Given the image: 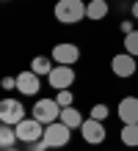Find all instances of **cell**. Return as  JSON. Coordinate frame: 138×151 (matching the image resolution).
I'll use <instances>...</instances> for the list:
<instances>
[{"label":"cell","mask_w":138,"mask_h":151,"mask_svg":"<svg viewBox=\"0 0 138 151\" xmlns=\"http://www.w3.org/2000/svg\"><path fill=\"white\" fill-rule=\"evenodd\" d=\"M88 11V3H83V0H58L53 8V14H55V19H58L61 25H75L80 22L83 17H86Z\"/></svg>","instance_id":"obj_1"},{"label":"cell","mask_w":138,"mask_h":151,"mask_svg":"<svg viewBox=\"0 0 138 151\" xmlns=\"http://www.w3.org/2000/svg\"><path fill=\"white\" fill-rule=\"evenodd\" d=\"M69 137H72V129L64 121H55V124H47V127H44V137L42 140L50 148H64L69 143Z\"/></svg>","instance_id":"obj_2"},{"label":"cell","mask_w":138,"mask_h":151,"mask_svg":"<svg viewBox=\"0 0 138 151\" xmlns=\"http://www.w3.org/2000/svg\"><path fill=\"white\" fill-rule=\"evenodd\" d=\"M61 104L58 102H55V99H39V102H36L33 104V118H39L42 124H44V127H47V124H55V121H61Z\"/></svg>","instance_id":"obj_3"},{"label":"cell","mask_w":138,"mask_h":151,"mask_svg":"<svg viewBox=\"0 0 138 151\" xmlns=\"http://www.w3.org/2000/svg\"><path fill=\"white\" fill-rule=\"evenodd\" d=\"M17 137L22 140V143H36V140H42L44 137V124L39 121V118H22L20 124H17Z\"/></svg>","instance_id":"obj_4"},{"label":"cell","mask_w":138,"mask_h":151,"mask_svg":"<svg viewBox=\"0 0 138 151\" xmlns=\"http://www.w3.org/2000/svg\"><path fill=\"white\" fill-rule=\"evenodd\" d=\"M25 118V107H22V102H17V99H3L0 102V121L8 124V127H17Z\"/></svg>","instance_id":"obj_5"},{"label":"cell","mask_w":138,"mask_h":151,"mask_svg":"<svg viewBox=\"0 0 138 151\" xmlns=\"http://www.w3.org/2000/svg\"><path fill=\"white\" fill-rule=\"evenodd\" d=\"M47 83H50V88H55V91L72 88V83H75V69H72V66H61V63H55V69L47 74Z\"/></svg>","instance_id":"obj_6"},{"label":"cell","mask_w":138,"mask_h":151,"mask_svg":"<svg viewBox=\"0 0 138 151\" xmlns=\"http://www.w3.org/2000/svg\"><path fill=\"white\" fill-rule=\"evenodd\" d=\"M110 69H113L116 77H133L138 72V63H135V55H130V52H119V55H113V60H110Z\"/></svg>","instance_id":"obj_7"},{"label":"cell","mask_w":138,"mask_h":151,"mask_svg":"<svg viewBox=\"0 0 138 151\" xmlns=\"http://www.w3.org/2000/svg\"><path fill=\"white\" fill-rule=\"evenodd\" d=\"M50 58L55 60V63H61V66H75L77 58H80V50H77V44L64 41V44H55V47H53Z\"/></svg>","instance_id":"obj_8"},{"label":"cell","mask_w":138,"mask_h":151,"mask_svg":"<svg viewBox=\"0 0 138 151\" xmlns=\"http://www.w3.org/2000/svg\"><path fill=\"white\" fill-rule=\"evenodd\" d=\"M42 88V77L33 72V69H28V72H20L17 74V91L25 93V96H36Z\"/></svg>","instance_id":"obj_9"},{"label":"cell","mask_w":138,"mask_h":151,"mask_svg":"<svg viewBox=\"0 0 138 151\" xmlns=\"http://www.w3.org/2000/svg\"><path fill=\"white\" fill-rule=\"evenodd\" d=\"M80 135H83V140H86V143L99 146V143L105 140V124H102V121H97V118H88V121H83Z\"/></svg>","instance_id":"obj_10"},{"label":"cell","mask_w":138,"mask_h":151,"mask_svg":"<svg viewBox=\"0 0 138 151\" xmlns=\"http://www.w3.org/2000/svg\"><path fill=\"white\" fill-rule=\"evenodd\" d=\"M119 118L122 124H138V96H124L119 102Z\"/></svg>","instance_id":"obj_11"},{"label":"cell","mask_w":138,"mask_h":151,"mask_svg":"<svg viewBox=\"0 0 138 151\" xmlns=\"http://www.w3.org/2000/svg\"><path fill=\"white\" fill-rule=\"evenodd\" d=\"M53 63H55L53 58H44V55H36V58L31 60V69H33V72L39 74V77H47V74L53 72V69H55Z\"/></svg>","instance_id":"obj_12"},{"label":"cell","mask_w":138,"mask_h":151,"mask_svg":"<svg viewBox=\"0 0 138 151\" xmlns=\"http://www.w3.org/2000/svg\"><path fill=\"white\" fill-rule=\"evenodd\" d=\"M61 121L66 124L69 129H80V127H83V115H80V110H75V107H64V110H61Z\"/></svg>","instance_id":"obj_13"},{"label":"cell","mask_w":138,"mask_h":151,"mask_svg":"<svg viewBox=\"0 0 138 151\" xmlns=\"http://www.w3.org/2000/svg\"><path fill=\"white\" fill-rule=\"evenodd\" d=\"M86 17H88V19H94V22L105 19V17H108V3H105V0H91Z\"/></svg>","instance_id":"obj_14"},{"label":"cell","mask_w":138,"mask_h":151,"mask_svg":"<svg viewBox=\"0 0 138 151\" xmlns=\"http://www.w3.org/2000/svg\"><path fill=\"white\" fill-rule=\"evenodd\" d=\"M17 129L14 127H8V124H3V129H0V146L3 148H14V143H17Z\"/></svg>","instance_id":"obj_15"},{"label":"cell","mask_w":138,"mask_h":151,"mask_svg":"<svg viewBox=\"0 0 138 151\" xmlns=\"http://www.w3.org/2000/svg\"><path fill=\"white\" fill-rule=\"evenodd\" d=\"M122 143L124 146H138V124H124L122 127Z\"/></svg>","instance_id":"obj_16"},{"label":"cell","mask_w":138,"mask_h":151,"mask_svg":"<svg viewBox=\"0 0 138 151\" xmlns=\"http://www.w3.org/2000/svg\"><path fill=\"white\" fill-rule=\"evenodd\" d=\"M124 52H130V55L138 58V30H133V33L124 36Z\"/></svg>","instance_id":"obj_17"},{"label":"cell","mask_w":138,"mask_h":151,"mask_svg":"<svg viewBox=\"0 0 138 151\" xmlns=\"http://www.w3.org/2000/svg\"><path fill=\"white\" fill-rule=\"evenodd\" d=\"M55 102H58L61 107H72L75 96H72V91H69V88H64V91H55Z\"/></svg>","instance_id":"obj_18"},{"label":"cell","mask_w":138,"mask_h":151,"mask_svg":"<svg viewBox=\"0 0 138 151\" xmlns=\"http://www.w3.org/2000/svg\"><path fill=\"white\" fill-rule=\"evenodd\" d=\"M91 118L105 121V118H108V104H94V107H91Z\"/></svg>","instance_id":"obj_19"},{"label":"cell","mask_w":138,"mask_h":151,"mask_svg":"<svg viewBox=\"0 0 138 151\" xmlns=\"http://www.w3.org/2000/svg\"><path fill=\"white\" fill-rule=\"evenodd\" d=\"M0 85H3L6 91H14V88H17V77H3V83H0Z\"/></svg>","instance_id":"obj_20"},{"label":"cell","mask_w":138,"mask_h":151,"mask_svg":"<svg viewBox=\"0 0 138 151\" xmlns=\"http://www.w3.org/2000/svg\"><path fill=\"white\" fill-rule=\"evenodd\" d=\"M122 33H124V36H127V33H133V22L124 19V22H122Z\"/></svg>","instance_id":"obj_21"},{"label":"cell","mask_w":138,"mask_h":151,"mask_svg":"<svg viewBox=\"0 0 138 151\" xmlns=\"http://www.w3.org/2000/svg\"><path fill=\"white\" fill-rule=\"evenodd\" d=\"M133 17H135V19H138V0H135V3H133Z\"/></svg>","instance_id":"obj_22"},{"label":"cell","mask_w":138,"mask_h":151,"mask_svg":"<svg viewBox=\"0 0 138 151\" xmlns=\"http://www.w3.org/2000/svg\"><path fill=\"white\" fill-rule=\"evenodd\" d=\"M3 151H20V148H3Z\"/></svg>","instance_id":"obj_23"},{"label":"cell","mask_w":138,"mask_h":151,"mask_svg":"<svg viewBox=\"0 0 138 151\" xmlns=\"http://www.w3.org/2000/svg\"><path fill=\"white\" fill-rule=\"evenodd\" d=\"M47 151H55V148H47Z\"/></svg>","instance_id":"obj_24"}]
</instances>
